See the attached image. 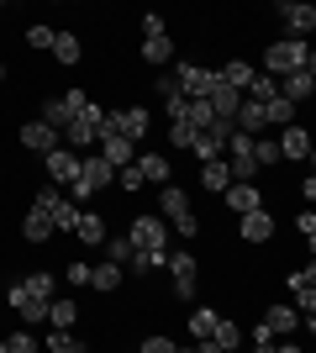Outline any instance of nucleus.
Here are the masks:
<instances>
[{"label": "nucleus", "mask_w": 316, "mask_h": 353, "mask_svg": "<svg viewBox=\"0 0 316 353\" xmlns=\"http://www.w3.org/2000/svg\"><path fill=\"white\" fill-rule=\"evenodd\" d=\"M90 274H95V264H79V259H74L69 269H63V280L74 285V290H79V285H90Z\"/></svg>", "instance_id": "obj_45"}, {"label": "nucleus", "mask_w": 316, "mask_h": 353, "mask_svg": "<svg viewBox=\"0 0 316 353\" xmlns=\"http://www.w3.org/2000/svg\"><path fill=\"white\" fill-rule=\"evenodd\" d=\"M143 37H164V16H158V11L143 16Z\"/></svg>", "instance_id": "obj_46"}, {"label": "nucleus", "mask_w": 316, "mask_h": 353, "mask_svg": "<svg viewBox=\"0 0 316 353\" xmlns=\"http://www.w3.org/2000/svg\"><path fill=\"white\" fill-rule=\"evenodd\" d=\"M79 163H85V159H79L74 148H53V153L43 159V169H48L53 185H74V179H79Z\"/></svg>", "instance_id": "obj_11"}, {"label": "nucleus", "mask_w": 316, "mask_h": 353, "mask_svg": "<svg viewBox=\"0 0 316 353\" xmlns=\"http://www.w3.org/2000/svg\"><path fill=\"white\" fill-rule=\"evenodd\" d=\"M143 59H148L153 69H164V63L174 59V37H169V32L164 37H143Z\"/></svg>", "instance_id": "obj_23"}, {"label": "nucleus", "mask_w": 316, "mask_h": 353, "mask_svg": "<svg viewBox=\"0 0 316 353\" xmlns=\"http://www.w3.org/2000/svg\"><path fill=\"white\" fill-rule=\"evenodd\" d=\"M48 322H53V327H63V332H74V322H79L74 295H53V306H48Z\"/></svg>", "instance_id": "obj_20"}, {"label": "nucleus", "mask_w": 316, "mask_h": 353, "mask_svg": "<svg viewBox=\"0 0 316 353\" xmlns=\"http://www.w3.org/2000/svg\"><path fill=\"white\" fill-rule=\"evenodd\" d=\"M306 74H311V79H316V48H311V59H306Z\"/></svg>", "instance_id": "obj_53"}, {"label": "nucleus", "mask_w": 316, "mask_h": 353, "mask_svg": "<svg viewBox=\"0 0 316 353\" xmlns=\"http://www.w3.org/2000/svg\"><path fill=\"white\" fill-rule=\"evenodd\" d=\"M301 280H306V285L316 290V259H311V269H301Z\"/></svg>", "instance_id": "obj_52"}, {"label": "nucleus", "mask_w": 316, "mask_h": 353, "mask_svg": "<svg viewBox=\"0 0 316 353\" xmlns=\"http://www.w3.org/2000/svg\"><path fill=\"white\" fill-rule=\"evenodd\" d=\"M21 285H27L32 301H53V295H59V280H53V269H32Z\"/></svg>", "instance_id": "obj_22"}, {"label": "nucleus", "mask_w": 316, "mask_h": 353, "mask_svg": "<svg viewBox=\"0 0 316 353\" xmlns=\"http://www.w3.org/2000/svg\"><path fill=\"white\" fill-rule=\"evenodd\" d=\"M21 232H27V243H48V237L59 232V227H53V216H43V211L32 206V211H27V221H21Z\"/></svg>", "instance_id": "obj_26"}, {"label": "nucleus", "mask_w": 316, "mask_h": 353, "mask_svg": "<svg viewBox=\"0 0 316 353\" xmlns=\"http://www.w3.org/2000/svg\"><path fill=\"white\" fill-rule=\"evenodd\" d=\"M21 148H27V153H37V159H48L53 148H63V137L53 132L48 121H27V127H21Z\"/></svg>", "instance_id": "obj_12"}, {"label": "nucleus", "mask_w": 316, "mask_h": 353, "mask_svg": "<svg viewBox=\"0 0 316 353\" xmlns=\"http://www.w3.org/2000/svg\"><path fill=\"white\" fill-rule=\"evenodd\" d=\"M269 343H274V332H269L264 322H258V327H253V348H269Z\"/></svg>", "instance_id": "obj_49"}, {"label": "nucleus", "mask_w": 316, "mask_h": 353, "mask_svg": "<svg viewBox=\"0 0 316 353\" xmlns=\"http://www.w3.org/2000/svg\"><path fill=\"white\" fill-rule=\"evenodd\" d=\"M280 21H285V37H301L306 32H316V6H306V0H280Z\"/></svg>", "instance_id": "obj_9"}, {"label": "nucleus", "mask_w": 316, "mask_h": 353, "mask_svg": "<svg viewBox=\"0 0 316 353\" xmlns=\"http://www.w3.org/2000/svg\"><path fill=\"white\" fill-rule=\"evenodd\" d=\"M211 343H216V348H222V353H238V348H242V327H238V322H222V327H216V338H211Z\"/></svg>", "instance_id": "obj_37"}, {"label": "nucleus", "mask_w": 316, "mask_h": 353, "mask_svg": "<svg viewBox=\"0 0 316 353\" xmlns=\"http://www.w3.org/2000/svg\"><path fill=\"white\" fill-rule=\"evenodd\" d=\"M0 353H11V348H6V338H0Z\"/></svg>", "instance_id": "obj_56"}, {"label": "nucleus", "mask_w": 316, "mask_h": 353, "mask_svg": "<svg viewBox=\"0 0 316 353\" xmlns=\"http://www.w3.org/2000/svg\"><path fill=\"white\" fill-rule=\"evenodd\" d=\"M280 95L301 105V101H311V95H316V79H311L306 69H295V74H285V79H280Z\"/></svg>", "instance_id": "obj_18"}, {"label": "nucleus", "mask_w": 316, "mask_h": 353, "mask_svg": "<svg viewBox=\"0 0 316 353\" xmlns=\"http://www.w3.org/2000/svg\"><path fill=\"white\" fill-rule=\"evenodd\" d=\"M111 179H116V169H111L101 153H90V159L79 163V179L69 185V190H74V201H90V195H95V190H105Z\"/></svg>", "instance_id": "obj_5"}, {"label": "nucleus", "mask_w": 316, "mask_h": 353, "mask_svg": "<svg viewBox=\"0 0 316 353\" xmlns=\"http://www.w3.org/2000/svg\"><path fill=\"white\" fill-rule=\"evenodd\" d=\"M27 43H32V48H48V53H53L59 32H53V27H27Z\"/></svg>", "instance_id": "obj_44"}, {"label": "nucleus", "mask_w": 316, "mask_h": 353, "mask_svg": "<svg viewBox=\"0 0 316 353\" xmlns=\"http://www.w3.org/2000/svg\"><path fill=\"white\" fill-rule=\"evenodd\" d=\"M185 121H190L196 132H211V121H216V111H211V101H185Z\"/></svg>", "instance_id": "obj_33"}, {"label": "nucleus", "mask_w": 316, "mask_h": 353, "mask_svg": "<svg viewBox=\"0 0 316 353\" xmlns=\"http://www.w3.org/2000/svg\"><path fill=\"white\" fill-rule=\"evenodd\" d=\"M306 59H311V48H306L301 37H280V43L264 48V74H269V79H285V74L306 69Z\"/></svg>", "instance_id": "obj_1"}, {"label": "nucleus", "mask_w": 316, "mask_h": 353, "mask_svg": "<svg viewBox=\"0 0 316 353\" xmlns=\"http://www.w3.org/2000/svg\"><path fill=\"white\" fill-rule=\"evenodd\" d=\"M306 248H311V259H316V232H311V237H306Z\"/></svg>", "instance_id": "obj_54"}, {"label": "nucleus", "mask_w": 316, "mask_h": 353, "mask_svg": "<svg viewBox=\"0 0 316 353\" xmlns=\"http://www.w3.org/2000/svg\"><path fill=\"white\" fill-rule=\"evenodd\" d=\"M306 322H311V332H316V311H311V316H306Z\"/></svg>", "instance_id": "obj_55"}, {"label": "nucleus", "mask_w": 316, "mask_h": 353, "mask_svg": "<svg viewBox=\"0 0 316 353\" xmlns=\"http://www.w3.org/2000/svg\"><path fill=\"white\" fill-rule=\"evenodd\" d=\"M238 221H242V243H269L274 227H280V221L269 216V206H264V211H248V216H238Z\"/></svg>", "instance_id": "obj_15"}, {"label": "nucleus", "mask_w": 316, "mask_h": 353, "mask_svg": "<svg viewBox=\"0 0 316 353\" xmlns=\"http://www.w3.org/2000/svg\"><path fill=\"white\" fill-rule=\"evenodd\" d=\"M311 132H306V127H285V132H280V153H285V159H311Z\"/></svg>", "instance_id": "obj_19"}, {"label": "nucleus", "mask_w": 316, "mask_h": 353, "mask_svg": "<svg viewBox=\"0 0 316 353\" xmlns=\"http://www.w3.org/2000/svg\"><path fill=\"white\" fill-rule=\"evenodd\" d=\"M242 101H253V105H269V101H280V79H269V74H258V79H253V90H248Z\"/></svg>", "instance_id": "obj_35"}, {"label": "nucleus", "mask_w": 316, "mask_h": 353, "mask_svg": "<svg viewBox=\"0 0 316 353\" xmlns=\"http://www.w3.org/2000/svg\"><path fill=\"white\" fill-rule=\"evenodd\" d=\"M53 59H59V63H79V37H74V32H59V43H53Z\"/></svg>", "instance_id": "obj_39"}, {"label": "nucleus", "mask_w": 316, "mask_h": 353, "mask_svg": "<svg viewBox=\"0 0 316 353\" xmlns=\"http://www.w3.org/2000/svg\"><path fill=\"white\" fill-rule=\"evenodd\" d=\"M269 353H301V348H295V343L285 338V343H269Z\"/></svg>", "instance_id": "obj_51"}, {"label": "nucleus", "mask_w": 316, "mask_h": 353, "mask_svg": "<svg viewBox=\"0 0 316 353\" xmlns=\"http://www.w3.org/2000/svg\"><path fill=\"white\" fill-rule=\"evenodd\" d=\"M311 169H316V148H311Z\"/></svg>", "instance_id": "obj_57"}, {"label": "nucleus", "mask_w": 316, "mask_h": 353, "mask_svg": "<svg viewBox=\"0 0 316 353\" xmlns=\"http://www.w3.org/2000/svg\"><path fill=\"white\" fill-rule=\"evenodd\" d=\"M101 248H105V259H111V264H132V253H137L127 232H111V237L101 243Z\"/></svg>", "instance_id": "obj_30"}, {"label": "nucleus", "mask_w": 316, "mask_h": 353, "mask_svg": "<svg viewBox=\"0 0 316 353\" xmlns=\"http://www.w3.org/2000/svg\"><path fill=\"white\" fill-rule=\"evenodd\" d=\"M48 353H90L85 348V343L74 338V332H63V327H53V332H48V343H43Z\"/></svg>", "instance_id": "obj_34"}, {"label": "nucleus", "mask_w": 316, "mask_h": 353, "mask_svg": "<svg viewBox=\"0 0 316 353\" xmlns=\"http://www.w3.org/2000/svg\"><path fill=\"white\" fill-rule=\"evenodd\" d=\"M196 127H190V121H169V143L174 148H185V153H196Z\"/></svg>", "instance_id": "obj_38"}, {"label": "nucleus", "mask_w": 316, "mask_h": 353, "mask_svg": "<svg viewBox=\"0 0 316 353\" xmlns=\"http://www.w3.org/2000/svg\"><path fill=\"white\" fill-rule=\"evenodd\" d=\"M0 79H6V63H0Z\"/></svg>", "instance_id": "obj_58"}, {"label": "nucleus", "mask_w": 316, "mask_h": 353, "mask_svg": "<svg viewBox=\"0 0 316 353\" xmlns=\"http://www.w3.org/2000/svg\"><path fill=\"white\" fill-rule=\"evenodd\" d=\"M164 264H169V253H132L137 274H153V269H164Z\"/></svg>", "instance_id": "obj_41"}, {"label": "nucleus", "mask_w": 316, "mask_h": 353, "mask_svg": "<svg viewBox=\"0 0 316 353\" xmlns=\"http://www.w3.org/2000/svg\"><path fill=\"white\" fill-rule=\"evenodd\" d=\"M253 159H258V169L285 163V153H280V137H253Z\"/></svg>", "instance_id": "obj_32"}, {"label": "nucleus", "mask_w": 316, "mask_h": 353, "mask_svg": "<svg viewBox=\"0 0 316 353\" xmlns=\"http://www.w3.org/2000/svg\"><path fill=\"white\" fill-rule=\"evenodd\" d=\"M111 127H116L127 143H143L148 137V111L143 105H127V111H111Z\"/></svg>", "instance_id": "obj_13"}, {"label": "nucleus", "mask_w": 316, "mask_h": 353, "mask_svg": "<svg viewBox=\"0 0 316 353\" xmlns=\"http://www.w3.org/2000/svg\"><path fill=\"white\" fill-rule=\"evenodd\" d=\"M101 159L111 163V169H127V163H137V143H127V137L111 127V111H105V127H101Z\"/></svg>", "instance_id": "obj_7"}, {"label": "nucleus", "mask_w": 316, "mask_h": 353, "mask_svg": "<svg viewBox=\"0 0 316 353\" xmlns=\"http://www.w3.org/2000/svg\"><path fill=\"white\" fill-rule=\"evenodd\" d=\"M137 169H143L148 185H169V159L164 153H137Z\"/></svg>", "instance_id": "obj_25"}, {"label": "nucleus", "mask_w": 316, "mask_h": 353, "mask_svg": "<svg viewBox=\"0 0 316 353\" xmlns=\"http://www.w3.org/2000/svg\"><path fill=\"white\" fill-rule=\"evenodd\" d=\"M158 206H164V221H169L180 237H200V216H196V206H190V190H180V185H164Z\"/></svg>", "instance_id": "obj_2"}, {"label": "nucleus", "mask_w": 316, "mask_h": 353, "mask_svg": "<svg viewBox=\"0 0 316 353\" xmlns=\"http://www.w3.org/2000/svg\"><path fill=\"white\" fill-rule=\"evenodd\" d=\"M227 185H232L227 159H216V163H206V169H200V190H222V195H227Z\"/></svg>", "instance_id": "obj_29"}, {"label": "nucleus", "mask_w": 316, "mask_h": 353, "mask_svg": "<svg viewBox=\"0 0 316 353\" xmlns=\"http://www.w3.org/2000/svg\"><path fill=\"white\" fill-rule=\"evenodd\" d=\"M301 195H306V206H316V174H311V179H301Z\"/></svg>", "instance_id": "obj_50"}, {"label": "nucleus", "mask_w": 316, "mask_h": 353, "mask_svg": "<svg viewBox=\"0 0 316 353\" xmlns=\"http://www.w3.org/2000/svg\"><path fill=\"white\" fill-rule=\"evenodd\" d=\"M169 280H174V301H196V274H200V264H196V253H169Z\"/></svg>", "instance_id": "obj_8"}, {"label": "nucleus", "mask_w": 316, "mask_h": 353, "mask_svg": "<svg viewBox=\"0 0 316 353\" xmlns=\"http://www.w3.org/2000/svg\"><path fill=\"white\" fill-rule=\"evenodd\" d=\"M227 206L238 211V216H248V211H264V190H258V185H227Z\"/></svg>", "instance_id": "obj_16"}, {"label": "nucleus", "mask_w": 316, "mask_h": 353, "mask_svg": "<svg viewBox=\"0 0 316 353\" xmlns=\"http://www.w3.org/2000/svg\"><path fill=\"white\" fill-rule=\"evenodd\" d=\"M216 327H222V316H216V311H190V338L196 343H206V338H216Z\"/></svg>", "instance_id": "obj_28"}, {"label": "nucleus", "mask_w": 316, "mask_h": 353, "mask_svg": "<svg viewBox=\"0 0 316 353\" xmlns=\"http://www.w3.org/2000/svg\"><path fill=\"white\" fill-rule=\"evenodd\" d=\"M101 127H105V111L90 101V105H85V111L74 117V127L63 132V148H74L79 159H85V148H90V143H101Z\"/></svg>", "instance_id": "obj_3"}, {"label": "nucleus", "mask_w": 316, "mask_h": 353, "mask_svg": "<svg viewBox=\"0 0 316 353\" xmlns=\"http://www.w3.org/2000/svg\"><path fill=\"white\" fill-rule=\"evenodd\" d=\"M216 79H222L227 90H238V95H248V90H253V79H258V69H248L242 59H227L222 69H216Z\"/></svg>", "instance_id": "obj_14"}, {"label": "nucleus", "mask_w": 316, "mask_h": 353, "mask_svg": "<svg viewBox=\"0 0 316 353\" xmlns=\"http://www.w3.org/2000/svg\"><path fill=\"white\" fill-rule=\"evenodd\" d=\"M174 79H180V90L190 95V101H206L211 85H216V69H206V63H180Z\"/></svg>", "instance_id": "obj_10"}, {"label": "nucleus", "mask_w": 316, "mask_h": 353, "mask_svg": "<svg viewBox=\"0 0 316 353\" xmlns=\"http://www.w3.org/2000/svg\"><path fill=\"white\" fill-rule=\"evenodd\" d=\"M222 153H227V132H216V121H211V132L196 137V159H200V163H216Z\"/></svg>", "instance_id": "obj_21"}, {"label": "nucleus", "mask_w": 316, "mask_h": 353, "mask_svg": "<svg viewBox=\"0 0 316 353\" xmlns=\"http://www.w3.org/2000/svg\"><path fill=\"white\" fill-rule=\"evenodd\" d=\"M116 185H121V190H143L148 179H143V169H137V163H127V169H116Z\"/></svg>", "instance_id": "obj_43"}, {"label": "nucleus", "mask_w": 316, "mask_h": 353, "mask_svg": "<svg viewBox=\"0 0 316 353\" xmlns=\"http://www.w3.org/2000/svg\"><path fill=\"white\" fill-rule=\"evenodd\" d=\"M264 327H269L274 338H290V332L301 327V311H295V306H269V311H264Z\"/></svg>", "instance_id": "obj_17"}, {"label": "nucleus", "mask_w": 316, "mask_h": 353, "mask_svg": "<svg viewBox=\"0 0 316 353\" xmlns=\"http://www.w3.org/2000/svg\"><path fill=\"white\" fill-rule=\"evenodd\" d=\"M264 127H269V117H264V105L242 101V111H238V132H242V137H258Z\"/></svg>", "instance_id": "obj_24"}, {"label": "nucleus", "mask_w": 316, "mask_h": 353, "mask_svg": "<svg viewBox=\"0 0 316 353\" xmlns=\"http://www.w3.org/2000/svg\"><path fill=\"white\" fill-rule=\"evenodd\" d=\"M137 353H180V348H174V343H169V338H148V343H143V348H137Z\"/></svg>", "instance_id": "obj_47"}, {"label": "nucleus", "mask_w": 316, "mask_h": 353, "mask_svg": "<svg viewBox=\"0 0 316 353\" xmlns=\"http://www.w3.org/2000/svg\"><path fill=\"white\" fill-rule=\"evenodd\" d=\"M6 348H11V353H43V343L32 338V332H11V338H6Z\"/></svg>", "instance_id": "obj_42"}, {"label": "nucleus", "mask_w": 316, "mask_h": 353, "mask_svg": "<svg viewBox=\"0 0 316 353\" xmlns=\"http://www.w3.org/2000/svg\"><path fill=\"white\" fill-rule=\"evenodd\" d=\"M116 285H121V264H95V274H90V290L111 295Z\"/></svg>", "instance_id": "obj_36"}, {"label": "nucleus", "mask_w": 316, "mask_h": 353, "mask_svg": "<svg viewBox=\"0 0 316 353\" xmlns=\"http://www.w3.org/2000/svg\"><path fill=\"white\" fill-rule=\"evenodd\" d=\"M227 169H232V185H253V174H258L253 137H242V132L227 137Z\"/></svg>", "instance_id": "obj_4"}, {"label": "nucleus", "mask_w": 316, "mask_h": 353, "mask_svg": "<svg viewBox=\"0 0 316 353\" xmlns=\"http://www.w3.org/2000/svg\"><path fill=\"white\" fill-rule=\"evenodd\" d=\"M74 237H79V243H95V248H101V243H105L111 232H105V221L95 216V211H79V227H74Z\"/></svg>", "instance_id": "obj_27"}, {"label": "nucleus", "mask_w": 316, "mask_h": 353, "mask_svg": "<svg viewBox=\"0 0 316 353\" xmlns=\"http://www.w3.org/2000/svg\"><path fill=\"white\" fill-rule=\"evenodd\" d=\"M295 227H301V237H311V232H316V211H301V216H295Z\"/></svg>", "instance_id": "obj_48"}, {"label": "nucleus", "mask_w": 316, "mask_h": 353, "mask_svg": "<svg viewBox=\"0 0 316 353\" xmlns=\"http://www.w3.org/2000/svg\"><path fill=\"white\" fill-rule=\"evenodd\" d=\"M158 101H164V105L185 101V90H180V79H174V74H158Z\"/></svg>", "instance_id": "obj_40"}, {"label": "nucleus", "mask_w": 316, "mask_h": 353, "mask_svg": "<svg viewBox=\"0 0 316 353\" xmlns=\"http://www.w3.org/2000/svg\"><path fill=\"white\" fill-rule=\"evenodd\" d=\"M127 237H132L137 253H169V221H158V216H137Z\"/></svg>", "instance_id": "obj_6"}, {"label": "nucleus", "mask_w": 316, "mask_h": 353, "mask_svg": "<svg viewBox=\"0 0 316 353\" xmlns=\"http://www.w3.org/2000/svg\"><path fill=\"white\" fill-rule=\"evenodd\" d=\"M264 117H269V127H280V132H285V127H295V101H285V95H280V101L264 105Z\"/></svg>", "instance_id": "obj_31"}]
</instances>
